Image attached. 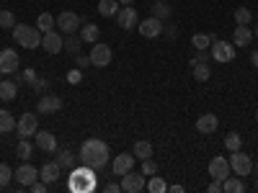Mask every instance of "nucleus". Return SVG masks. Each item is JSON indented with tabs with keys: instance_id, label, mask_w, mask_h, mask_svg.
<instances>
[{
	"instance_id": "72a5a7b5",
	"label": "nucleus",
	"mask_w": 258,
	"mask_h": 193,
	"mask_svg": "<svg viewBox=\"0 0 258 193\" xmlns=\"http://www.w3.org/2000/svg\"><path fill=\"white\" fill-rule=\"evenodd\" d=\"M225 147H227V152H235V149H240V147H243V137H240V134H235V132H230V134L225 137Z\"/></svg>"
},
{
	"instance_id": "423d86ee",
	"label": "nucleus",
	"mask_w": 258,
	"mask_h": 193,
	"mask_svg": "<svg viewBox=\"0 0 258 193\" xmlns=\"http://www.w3.org/2000/svg\"><path fill=\"white\" fill-rule=\"evenodd\" d=\"M54 24L62 34H75L80 29V16L78 13H70V11H62L57 18H54Z\"/></svg>"
},
{
	"instance_id": "6ab92c4d",
	"label": "nucleus",
	"mask_w": 258,
	"mask_h": 193,
	"mask_svg": "<svg viewBox=\"0 0 258 193\" xmlns=\"http://www.w3.org/2000/svg\"><path fill=\"white\" fill-rule=\"evenodd\" d=\"M217 126H220V119L214 114H204V116L197 119V132L199 134H212V132H217Z\"/></svg>"
},
{
	"instance_id": "a878e982",
	"label": "nucleus",
	"mask_w": 258,
	"mask_h": 193,
	"mask_svg": "<svg viewBox=\"0 0 258 193\" xmlns=\"http://www.w3.org/2000/svg\"><path fill=\"white\" fill-rule=\"evenodd\" d=\"M222 190H225V193H243V190H245V183L240 180V175H238V178L227 175V178L222 180Z\"/></svg>"
},
{
	"instance_id": "f704fd0d",
	"label": "nucleus",
	"mask_w": 258,
	"mask_h": 193,
	"mask_svg": "<svg viewBox=\"0 0 258 193\" xmlns=\"http://www.w3.org/2000/svg\"><path fill=\"white\" fill-rule=\"evenodd\" d=\"M57 162L64 170V167H73L75 165V157L70 155V149H57Z\"/></svg>"
},
{
	"instance_id": "6e6d98bb",
	"label": "nucleus",
	"mask_w": 258,
	"mask_h": 193,
	"mask_svg": "<svg viewBox=\"0 0 258 193\" xmlns=\"http://www.w3.org/2000/svg\"><path fill=\"white\" fill-rule=\"evenodd\" d=\"M255 119H258V111H255Z\"/></svg>"
},
{
	"instance_id": "de8ad7c7",
	"label": "nucleus",
	"mask_w": 258,
	"mask_h": 193,
	"mask_svg": "<svg viewBox=\"0 0 258 193\" xmlns=\"http://www.w3.org/2000/svg\"><path fill=\"white\" fill-rule=\"evenodd\" d=\"M34 77H36V72H34V70H26V72H24V80H26V82H31Z\"/></svg>"
},
{
	"instance_id": "e433bc0d",
	"label": "nucleus",
	"mask_w": 258,
	"mask_h": 193,
	"mask_svg": "<svg viewBox=\"0 0 258 193\" xmlns=\"http://www.w3.org/2000/svg\"><path fill=\"white\" fill-rule=\"evenodd\" d=\"M250 11L248 8H238V11H235V24H238V26H248L250 24Z\"/></svg>"
},
{
	"instance_id": "6e6552de",
	"label": "nucleus",
	"mask_w": 258,
	"mask_h": 193,
	"mask_svg": "<svg viewBox=\"0 0 258 193\" xmlns=\"http://www.w3.org/2000/svg\"><path fill=\"white\" fill-rule=\"evenodd\" d=\"M18 64H21V57H18L16 49L6 47L3 52H0V72H3V75H13L18 70Z\"/></svg>"
},
{
	"instance_id": "5fc2aeb1",
	"label": "nucleus",
	"mask_w": 258,
	"mask_h": 193,
	"mask_svg": "<svg viewBox=\"0 0 258 193\" xmlns=\"http://www.w3.org/2000/svg\"><path fill=\"white\" fill-rule=\"evenodd\" d=\"M255 36H258V26H255Z\"/></svg>"
},
{
	"instance_id": "473e14b6",
	"label": "nucleus",
	"mask_w": 258,
	"mask_h": 193,
	"mask_svg": "<svg viewBox=\"0 0 258 193\" xmlns=\"http://www.w3.org/2000/svg\"><path fill=\"white\" fill-rule=\"evenodd\" d=\"M145 188H147L150 193H165V190H168L165 180H163V178H158V175H155V178H150V180L145 183Z\"/></svg>"
},
{
	"instance_id": "4be33fe9",
	"label": "nucleus",
	"mask_w": 258,
	"mask_h": 193,
	"mask_svg": "<svg viewBox=\"0 0 258 193\" xmlns=\"http://www.w3.org/2000/svg\"><path fill=\"white\" fill-rule=\"evenodd\" d=\"M16 95H18V85H16L13 80H0V101L8 103V101H13Z\"/></svg>"
},
{
	"instance_id": "c9c22d12",
	"label": "nucleus",
	"mask_w": 258,
	"mask_h": 193,
	"mask_svg": "<svg viewBox=\"0 0 258 193\" xmlns=\"http://www.w3.org/2000/svg\"><path fill=\"white\" fill-rule=\"evenodd\" d=\"M0 29H16V16L11 11H0Z\"/></svg>"
},
{
	"instance_id": "603ef678",
	"label": "nucleus",
	"mask_w": 258,
	"mask_h": 193,
	"mask_svg": "<svg viewBox=\"0 0 258 193\" xmlns=\"http://www.w3.org/2000/svg\"><path fill=\"white\" fill-rule=\"evenodd\" d=\"M119 3H121V6H132V3H135V0H119Z\"/></svg>"
},
{
	"instance_id": "1a4fd4ad",
	"label": "nucleus",
	"mask_w": 258,
	"mask_h": 193,
	"mask_svg": "<svg viewBox=\"0 0 258 193\" xmlns=\"http://www.w3.org/2000/svg\"><path fill=\"white\" fill-rule=\"evenodd\" d=\"M116 24H119V29H124V31L135 29V26L140 24L137 8H132V6H124V8H119V13H116Z\"/></svg>"
},
{
	"instance_id": "f8f14e48",
	"label": "nucleus",
	"mask_w": 258,
	"mask_h": 193,
	"mask_svg": "<svg viewBox=\"0 0 258 193\" xmlns=\"http://www.w3.org/2000/svg\"><path fill=\"white\" fill-rule=\"evenodd\" d=\"M41 47H44L49 54H59L62 49H64V39H62V34L59 31H47V34H41Z\"/></svg>"
},
{
	"instance_id": "393cba45",
	"label": "nucleus",
	"mask_w": 258,
	"mask_h": 193,
	"mask_svg": "<svg viewBox=\"0 0 258 193\" xmlns=\"http://www.w3.org/2000/svg\"><path fill=\"white\" fill-rule=\"evenodd\" d=\"M16 132V119L11 116V111L0 109V134H11Z\"/></svg>"
},
{
	"instance_id": "79ce46f5",
	"label": "nucleus",
	"mask_w": 258,
	"mask_h": 193,
	"mask_svg": "<svg viewBox=\"0 0 258 193\" xmlns=\"http://www.w3.org/2000/svg\"><path fill=\"white\" fill-rule=\"evenodd\" d=\"M29 188H31L34 193H44V190H47V183H44V180H36V183H31Z\"/></svg>"
},
{
	"instance_id": "09e8293b",
	"label": "nucleus",
	"mask_w": 258,
	"mask_h": 193,
	"mask_svg": "<svg viewBox=\"0 0 258 193\" xmlns=\"http://www.w3.org/2000/svg\"><path fill=\"white\" fill-rule=\"evenodd\" d=\"M250 64H253V67H258V49H253V54H250Z\"/></svg>"
},
{
	"instance_id": "c756f323",
	"label": "nucleus",
	"mask_w": 258,
	"mask_h": 193,
	"mask_svg": "<svg viewBox=\"0 0 258 193\" xmlns=\"http://www.w3.org/2000/svg\"><path fill=\"white\" fill-rule=\"evenodd\" d=\"M16 155L21 157V162H29V157L34 155L31 142H29V139H21V142H18V147H16Z\"/></svg>"
},
{
	"instance_id": "a19ab883",
	"label": "nucleus",
	"mask_w": 258,
	"mask_h": 193,
	"mask_svg": "<svg viewBox=\"0 0 258 193\" xmlns=\"http://www.w3.org/2000/svg\"><path fill=\"white\" fill-rule=\"evenodd\" d=\"M29 85H31V88H34L36 93H41V90L47 88V80H44V77H34V80H31Z\"/></svg>"
},
{
	"instance_id": "c03bdc74",
	"label": "nucleus",
	"mask_w": 258,
	"mask_h": 193,
	"mask_svg": "<svg viewBox=\"0 0 258 193\" xmlns=\"http://www.w3.org/2000/svg\"><path fill=\"white\" fill-rule=\"evenodd\" d=\"M88 64H91V57H78V67H88Z\"/></svg>"
},
{
	"instance_id": "2f4dec72",
	"label": "nucleus",
	"mask_w": 258,
	"mask_h": 193,
	"mask_svg": "<svg viewBox=\"0 0 258 193\" xmlns=\"http://www.w3.org/2000/svg\"><path fill=\"white\" fill-rule=\"evenodd\" d=\"M36 29H39L41 34H47V31H52V29H54V18H52L49 13H41V16L36 18Z\"/></svg>"
},
{
	"instance_id": "2eb2a0df",
	"label": "nucleus",
	"mask_w": 258,
	"mask_h": 193,
	"mask_svg": "<svg viewBox=\"0 0 258 193\" xmlns=\"http://www.w3.org/2000/svg\"><path fill=\"white\" fill-rule=\"evenodd\" d=\"M212 52V59H217V62H232L235 59V49H232V44H227V41H212V47H209Z\"/></svg>"
},
{
	"instance_id": "cd10ccee",
	"label": "nucleus",
	"mask_w": 258,
	"mask_h": 193,
	"mask_svg": "<svg viewBox=\"0 0 258 193\" xmlns=\"http://www.w3.org/2000/svg\"><path fill=\"white\" fill-rule=\"evenodd\" d=\"M132 152H135V157H137V160H147V157H153V144L145 142V139H140V142H135Z\"/></svg>"
},
{
	"instance_id": "4468645a",
	"label": "nucleus",
	"mask_w": 258,
	"mask_h": 193,
	"mask_svg": "<svg viewBox=\"0 0 258 193\" xmlns=\"http://www.w3.org/2000/svg\"><path fill=\"white\" fill-rule=\"evenodd\" d=\"M230 173H232V167H230V160L227 157H212L209 160V175L214 180H225Z\"/></svg>"
},
{
	"instance_id": "8fccbe9b",
	"label": "nucleus",
	"mask_w": 258,
	"mask_h": 193,
	"mask_svg": "<svg viewBox=\"0 0 258 193\" xmlns=\"http://www.w3.org/2000/svg\"><path fill=\"white\" fill-rule=\"evenodd\" d=\"M70 82H80V72H70Z\"/></svg>"
},
{
	"instance_id": "9d476101",
	"label": "nucleus",
	"mask_w": 258,
	"mask_h": 193,
	"mask_svg": "<svg viewBox=\"0 0 258 193\" xmlns=\"http://www.w3.org/2000/svg\"><path fill=\"white\" fill-rule=\"evenodd\" d=\"M145 175L142 173H132V170H129V173H124L121 175V190H126V193H140L142 188H145Z\"/></svg>"
},
{
	"instance_id": "f257e3e1",
	"label": "nucleus",
	"mask_w": 258,
	"mask_h": 193,
	"mask_svg": "<svg viewBox=\"0 0 258 193\" xmlns=\"http://www.w3.org/2000/svg\"><path fill=\"white\" fill-rule=\"evenodd\" d=\"M80 162L91 170H103L106 162H109V144L101 142V139H85L80 144V152H78Z\"/></svg>"
},
{
	"instance_id": "5701e85b",
	"label": "nucleus",
	"mask_w": 258,
	"mask_h": 193,
	"mask_svg": "<svg viewBox=\"0 0 258 193\" xmlns=\"http://www.w3.org/2000/svg\"><path fill=\"white\" fill-rule=\"evenodd\" d=\"M80 39L88 41V44H96V41L101 39V29H98L96 24H85V26L80 29Z\"/></svg>"
},
{
	"instance_id": "b1692460",
	"label": "nucleus",
	"mask_w": 258,
	"mask_h": 193,
	"mask_svg": "<svg viewBox=\"0 0 258 193\" xmlns=\"http://www.w3.org/2000/svg\"><path fill=\"white\" fill-rule=\"evenodd\" d=\"M191 75H194V80L207 82V80L212 77V70H209L207 62H197V64H191Z\"/></svg>"
},
{
	"instance_id": "412c9836",
	"label": "nucleus",
	"mask_w": 258,
	"mask_h": 193,
	"mask_svg": "<svg viewBox=\"0 0 258 193\" xmlns=\"http://www.w3.org/2000/svg\"><path fill=\"white\" fill-rule=\"evenodd\" d=\"M253 41V31L248 26H238V29H232V44L235 47H248Z\"/></svg>"
},
{
	"instance_id": "bb28decb",
	"label": "nucleus",
	"mask_w": 258,
	"mask_h": 193,
	"mask_svg": "<svg viewBox=\"0 0 258 193\" xmlns=\"http://www.w3.org/2000/svg\"><path fill=\"white\" fill-rule=\"evenodd\" d=\"M119 0H101L98 3V13L103 16V18H111V16H116L119 13Z\"/></svg>"
},
{
	"instance_id": "864d4df0",
	"label": "nucleus",
	"mask_w": 258,
	"mask_h": 193,
	"mask_svg": "<svg viewBox=\"0 0 258 193\" xmlns=\"http://www.w3.org/2000/svg\"><path fill=\"white\" fill-rule=\"evenodd\" d=\"M255 190H258V180H255Z\"/></svg>"
},
{
	"instance_id": "f03ea898",
	"label": "nucleus",
	"mask_w": 258,
	"mask_h": 193,
	"mask_svg": "<svg viewBox=\"0 0 258 193\" xmlns=\"http://www.w3.org/2000/svg\"><path fill=\"white\" fill-rule=\"evenodd\" d=\"M13 39H16V44H18V47H24V49H36V47H41V31H39L36 26L16 24V29H13Z\"/></svg>"
},
{
	"instance_id": "dca6fc26",
	"label": "nucleus",
	"mask_w": 258,
	"mask_h": 193,
	"mask_svg": "<svg viewBox=\"0 0 258 193\" xmlns=\"http://www.w3.org/2000/svg\"><path fill=\"white\" fill-rule=\"evenodd\" d=\"M36 111H41V114H57V111H62V98L59 95H41L39 103H36Z\"/></svg>"
},
{
	"instance_id": "0eeeda50",
	"label": "nucleus",
	"mask_w": 258,
	"mask_h": 193,
	"mask_svg": "<svg viewBox=\"0 0 258 193\" xmlns=\"http://www.w3.org/2000/svg\"><path fill=\"white\" fill-rule=\"evenodd\" d=\"M111 57H114L111 47H109V44H101V41H96L93 49H91V64H93V67H106V64L111 62Z\"/></svg>"
},
{
	"instance_id": "a211bd4d",
	"label": "nucleus",
	"mask_w": 258,
	"mask_h": 193,
	"mask_svg": "<svg viewBox=\"0 0 258 193\" xmlns=\"http://www.w3.org/2000/svg\"><path fill=\"white\" fill-rule=\"evenodd\" d=\"M59 175H62V167H59V162H57V160H54V162H44V167L39 170V178L44 180L47 185L57 183V180H59Z\"/></svg>"
},
{
	"instance_id": "aec40b11",
	"label": "nucleus",
	"mask_w": 258,
	"mask_h": 193,
	"mask_svg": "<svg viewBox=\"0 0 258 193\" xmlns=\"http://www.w3.org/2000/svg\"><path fill=\"white\" fill-rule=\"evenodd\" d=\"M36 147L41 152H57V139L52 132H36Z\"/></svg>"
},
{
	"instance_id": "7ed1b4c3",
	"label": "nucleus",
	"mask_w": 258,
	"mask_h": 193,
	"mask_svg": "<svg viewBox=\"0 0 258 193\" xmlns=\"http://www.w3.org/2000/svg\"><path fill=\"white\" fill-rule=\"evenodd\" d=\"M70 190H75V193H88V190H93V185H96V178H93V170L91 167H80V170H73V175H70Z\"/></svg>"
},
{
	"instance_id": "c85d7f7f",
	"label": "nucleus",
	"mask_w": 258,
	"mask_h": 193,
	"mask_svg": "<svg viewBox=\"0 0 258 193\" xmlns=\"http://www.w3.org/2000/svg\"><path fill=\"white\" fill-rule=\"evenodd\" d=\"M170 11H173V8H170L168 3H165V0H155V3H153V8H150V13H153L155 18H170Z\"/></svg>"
},
{
	"instance_id": "37998d69",
	"label": "nucleus",
	"mask_w": 258,
	"mask_h": 193,
	"mask_svg": "<svg viewBox=\"0 0 258 193\" xmlns=\"http://www.w3.org/2000/svg\"><path fill=\"white\" fill-rule=\"evenodd\" d=\"M207 190H209V193H220V190H222V180H214V178H212V183H209Z\"/></svg>"
},
{
	"instance_id": "4c0bfd02",
	"label": "nucleus",
	"mask_w": 258,
	"mask_h": 193,
	"mask_svg": "<svg viewBox=\"0 0 258 193\" xmlns=\"http://www.w3.org/2000/svg\"><path fill=\"white\" fill-rule=\"evenodd\" d=\"M80 41H83V39H78V36L68 34V39H64V49H68L70 54H78V52H80Z\"/></svg>"
},
{
	"instance_id": "39448f33",
	"label": "nucleus",
	"mask_w": 258,
	"mask_h": 193,
	"mask_svg": "<svg viewBox=\"0 0 258 193\" xmlns=\"http://www.w3.org/2000/svg\"><path fill=\"white\" fill-rule=\"evenodd\" d=\"M16 132H18V137L21 139H29L31 134H36L39 132V119H36V114H24L18 121H16Z\"/></svg>"
},
{
	"instance_id": "f3484780",
	"label": "nucleus",
	"mask_w": 258,
	"mask_h": 193,
	"mask_svg": "<svg viewBox=\"0 0 258 193\" xmlns=\"http://www.w3.org/2000/svg\"><path fill=\"white\" fill-rule=\"evenodd\" d=\"M135 155H129V152H121V155H116L114 157V162H111V170L116 175H124V173H129V170L135 167Z\"/></svg>"
},
{
	"instance_id": "49530a36",
	"label": "nucleus",
	"mask_w": 258,
	"mask_h": 193,
	"mask_svg": "<svg viewBox=\"0 0 258 193\" xmlns=\"http://www.w3.org/2000/svg\"><path fill=\"white\" fill-rule=\"evenodd\" d=\"M163 34L173 39V36H176V29H173V26H163Z\"/></svg>"
},
{
	"instance_id": "9b49d317",
	"label": "nucleus",
	"mask_w": 258,
	"mask_h": 193,
	"mask_svg": "<svg viewBox=\"0 0 258 193\" xmlns=\"http://www.w3.org/2000/svg\"><path fill=\"white\" fill-rule=\"evenodd\" d=\"M13 178L21 183V185H31V183H36L39 180V170L34 167V165H29V162H21V167L18 170H13Z\"/></svg>"
},
{
	"instance_id": "ea45409f",
	"label": "nucleus",
	"mask_w": 258,
	"mask_h": 193,
	"mask_svg": "<svg viewBox=\"0 0 258 193\" xmlns=\"http://www.w3.org/2000/svg\"><path fill=\"white\" fill-rule=\"evenodd\" d=\"M142 173H145V175H153V173H158V165L153 162V157L142 160Z\"/></svg>"
},
{
	"instance_id": "ddd939ff",
	"label": "nucleus",
	"mask_w": 258,
	"mask_h": 193,
	"mask_svg": "<svg viewBox=\"0 0 258 193\" xmlns=\"http://www.w3.org/2000/svg\"><path fill=\"white\" fill-rule=\"evenodd\" d=\"M137 29H140V34H142L145 39H155V36H160V34H163V21H160V18H155V16H150V18L140 21Z\"/></svg>"
},
{
	"instance_id": "3c124183",
	"label": "nucleus",
	"mask_w": 258,
	"mask_h": 193,
	"mask_svg": "<svg viewBox=\"0 0 258 193\" xmlns=\"http://www.w3.org/2000/svg\"><path fill=\"white\" fill-rule=\"evenodd\" d=\"M170 193H183V185H170Z\"/></svg>"
},
{
	"instance_id": "4d7b16f0",
	"label": "nucleus",
	"mask_w": 258,
	"mask_h": 193,
	"mask_svg": "<svg viewBox=\"0 0 258 193\" xmlns=\"http://www.w3.org/2000/svg\"><path fill=\"white\" fill-rule=\"evenodd\" d=\"M0 77H3V72H0Z\"/></svg>"
},
{
	"instance_id": "20e7f679",
	"label": "nucleus",
	"mask_w": 258,
	"mask_h": 193,
	"mask_svg": "<svg viewBox=\"0 0 258 193\" xmlns=\"http://www.w3.org/2000/svg\"><path fill=\"white\" fill-rule=\"evenodd\" d=\"M230 167H232V173L235 175H240V178H245V175H250L253 173V160L245 155V152H240V149H235V152H230Z\"/></svg>"
},
{
	"instance_id": "58836bf2",
	"label": "nucleus",
	"mask_w": 258,
	"mask_h": 193,
	"mask_svg": "<svg viewBox=\"0 0 258 193\" xmlns=\"http://www.w3.org/2000/svg\"><path fill=\"white\" fill-rule=\"evenodd\" d=\"M11 180H13V170L6 162H0V188H6Z\"/></svg>"
},
{
	"instance_id": "a18cd8bd",
	"label": "nucleus",
	"mask_w": 258,
	"mask_h": 193,
	"mask_svg": "<svg viewBox=\"0 0 258 193\" xmlns=\"http://www.w3.org/2000/svg\"><path fill=\"white\" fill-rule=\"evenodd\" d=\"M119 190H121L119 183H109V185H106V193H119Z\"/></svg>"
},
{
	"instance_id": "7c9ffc66",
	"label": "nucleus",
	"mask_w": 258,
	"mask_h": 193,
	"mask_svg": "<svg viewBox=\"0 0 258 193\" xmlns=\"http://www.w3.org/2000/svg\"><path fill=\"white\" fill-rule=\"evenodd\" d=\"M191 41H194V47H197V49H209V47H212V41H217V39L209 36V34H194Z\"/></svg>"
}]
</instances>
